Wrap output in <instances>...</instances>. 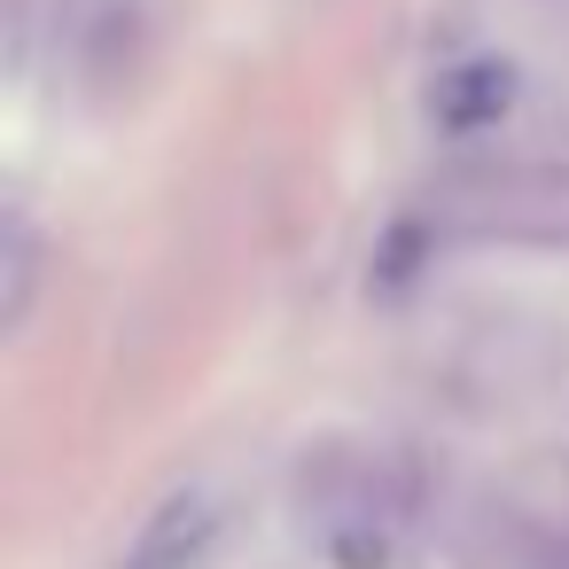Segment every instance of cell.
Wrapping results in <instances>:
<instances>
[{"instance_id":"obj_1","label":"cell","mask_w":569,"mask_h":569,"mask_svg":"<svg viewBox=\"0 0 569 569\" xmlns=\"http://www.w3.org/2000/svg\"><path fill=\"white\" fill-rule=\"evenodd\" d=\"M227 522H234V507L219 483H180L141 515V530L126 538V553L110 569H211L227 546Z\"/></svg>"},{"instance_id":"obj_2","label":"cell","mask_w":569,"mask_h":569,"mask_svg":"<svg viewBox=\"0 0 569 569\" xmlns=\"http://www.w3.org/2000/svg\"><path fill=\"white\" fill-rule=\"evenodd\" d=\"M515 102H522V79H515L507 56H460V63H445L429 79V126L437 133H460V141L499 133V118Z\"/></svg>"},{"instance_id":"obj_4","label":"cell","mask_w":569,"mask_h":569,"mask_svg":"<svg viewBox=\"0 0 569 569\" xmlns=\"http://www.w3.org/2000/svg\"><path fill=\"white\" fill-rule=\"evenodd\" d=\"M40 281H48V242L24 211L0 219V328H24L32 305H40Z\"/></svg>"},{"instance_id":"obj_3","label":"cell","mask_w":569,"mask_h":569,"mask_svg":"<svg viewBox=\"0 0 569 569\" xmlns=\"http://www.w3.org/2000/svg\"><path fill=\"white\" fill-rule=\"evenodd\" d=\"M71 56H79V79H94V87L133 79L141 71V9L133 0H79Z\"/></svg>"}]
</instances>
